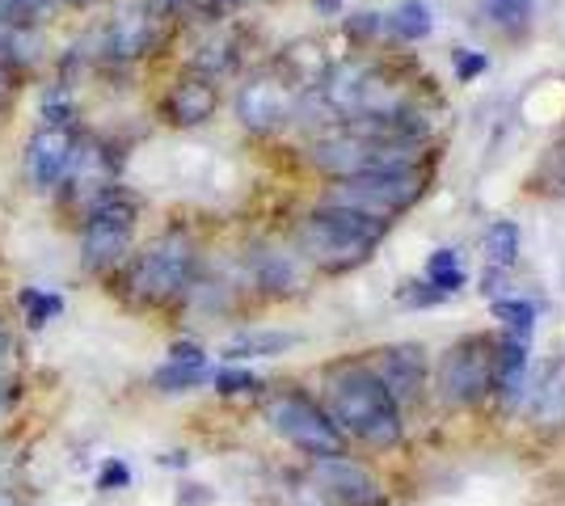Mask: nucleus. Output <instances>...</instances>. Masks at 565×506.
I'll use <instances>...</instances> for the list:
<instances>
[{
    "mask_svg": "<svg viewBox=\"0 0 565 506\" xmlns=\"http://www.w3.org/2000/svg\"><path fill=\"white\" fill-rule=\"evenodd\" d=\"M4 4H9V9H13L18 18H22V22L34 25V22H43V18H47L55 0H4Z\"/></svg>",
    "mask_w": 565,
    "mask_h": 506,
    "instance_id": "nucleus-31",
    "label": "nucleus"
},
{
    "mask_svg": "<svg viewBox=\"0 0 565 506\" xmlns=\"http://www.w3.org/2000/svg\"><path fill=\"white\" fill-rule=\"evenodd\" d=\"M439 388L448 406H477L494 392V342L460 337L439 367Z\"/></svg>",
    "mask_w": 565,
    "mask_h": 506,
    "instance_id": "nucleus-8",
    "label": "nucleus"
},
{
    "mask_svg": "<svg viewBox=\"0 0 565 506\" xmlns=\"http://www.w3.org/2000/svg\"><path fill=\"white\" fill-rule=\"evenodd\" d=\"M254 274H258L262 288L275 291V295L300 291V283H305L300 262H296L291 254H279V249H258V254H254Z\"/></svg>",
    "mask_w": 565,
    "mask_h": 506,
    "instance_id": "nucleus-19",
    "label": "nucleus"
},
{
    "mask_svg": "<svg viewBox=\"0 0 565 506\" xmlns=\"http://www.w3.org/2000/svg\"><path fill=\"white\" fill-rule=\"evenodd\" d=\"M106 47L115 60H136L152 47V13L148 9H127L118 13L110 30H106Z\"/></svg>",
    "mask_w": 565,
    "mask_h": 506,
    "instance_id": "nucleus-15",
    "label": "nucleus"
},
{
    "mask_svg": "<svg viewBox=\"0 0 565 506\" xmlns=\"http://www.w3.org/2000/svg\"><path fill=\"white\" fill-rule=\"evenodd\" d=\"M4 351H9V334H4V325H0V359H4Z\"/></svg>",
    "mask_w": 565,
    "mask_h": 506,
    "instance_id": "nucleus-35",
    "label": "nucleus"
},
{
    "mask_svg": "<svg viewBox=\"0 0 565 506\" xmlns=\"http://www.w3.org/2000/svg\"><path fill=\"white\" fill-rule=\"evenodd\" d=\"M384 228L388 224H380V219L326 203L300 224V254L312 258L317 266H326V270H347V266H359L372 258Z\"/></svg>",
    "mask_w": 565,
    "mask_h": 506,
    "instance_id": "nucleus-2",
    "label": "nucleus"
},
{
    "mask_svg": "<svg viewBox=\"0 0 565 506\" xmlns=\"http://www.w3.org/2000/svg\"><path fill=\"white\" fill-rule=\"evenodd\" d=\"M481 254L494 270H507V266L519 258V224L515 219H494L481 237Z\"/></svg>",
    "mask_w": 565,
    "mask_h": 506,
    "instance_id": "nucleus-23",
    "label": "nucleus"
},
{
    "mask_svg": "<svg viewBox=\"0 0 565 506\" xmlns=\"http://www.w3.org/2000/svg\"><path fill=\"white\" fill-rule=\"evenodd\" d=\"M215 106H220V89H215L212 76H182L178 85H173V94L166 97V115L178 127H199V122H207L215 115Z\"/></svg>",
    "mask_w": 565,
    "mask_h": 506,
    "instance_id": "nucleus-13",
    "label": "nucleus"
},
{
    "mask_svg": "<svg viewBox=\"0 0 565 506\" xmlns=\"http://www.w3.org/2000/svg\"><path fill=\"white\" fill-rule=\"evenodd\" d=\"M0 506H13V498H9V494H0Z\"/></svg>",
    "mask_w": 565,
    "mask_h": 506,
    "instance_id": "nucleus-39",
    "label": "nucleus"
},
{
    "mask_svg": "<svg viewBox=\"0 0 565 506\" xmlns=\"http://www.w3.org/2000/svg\"><path fill=\"white\" fill-rule=\"evenodd\" d=\"M536 0H481V13L498 25H523L532 18Z\"/></svg>",
    "mask_w": 565,
    "mask_h": 506,
    "instance_id": "nucleus-27",
    "label": "nucleus"
},
{
    "mask_svg": "<svg viewBox=\"0 0 565 506\" xmlns=\"http://www.w3.org/2000/svg\"><path fill=\"white\" fill-rule=\"evenodd\" d=\"M203 376H207V355H203V346H194V342H173V346H169V363L152 376V385L161 388V392H186V388L203 385Z\"/></svg>",
    "mask_w": 565,
    "mask_h": 506,
    "instance_id": "nucleus-14",
    "label": "nucleus"
},
{
    "mask_svg": "<svg viewBox=\"0 0 565 506\" xmlns=\"http://www.w3.org/2000/svg\"><path fill=\"white\" fill-rule=\"evenodd\" d=\"M182 4H190V0H152V9H157V13H178Z\"/></svg>",
    "mask_w": 565,
    "mask_h": 506,
    "instance_id": "nucleus-34",
    "label": "nucleus"
},
{
    "mask_svg": "<svg viewBox=\"0 0 565 506\" xmlns=\"http://www.w3.org/2000/svg\"><path fill=\"white\" fill-rule=\"evenodd\" d=\"M64 4H76V9H85V4H94V0H64Z\"/></svg>",
    "mask_w": 565,
    "mask_h": 506,
    "instance_id": "nucleus-36",
    "label": "nucleus"
},
{
    "mask_svg": "<svg viewBox=\"0 0 565 506\" xmlns=\"http://www.w3.org/2000/svg\"><path fill=\"white\" fill-rule=\"evenodd\" d=\"M190 274H194V241L186 233H166L136 258L127 283L143 304H161L186 288Z\"/></svg>",
    "mask_w": 565,
    "mask_h": 506,
    "instance_id": "nucleus-6",
    "label": "nucleus"
},
{
    "mask_svg": "<svg viewBox=\"0 0 565 506\" xmlns=\"http://www.w3.org/2000/svg\"><path fill=\"white\" fill-rule=\"evenodd\" d=\"M72 152H76V140H72L64 127H43L30 136L25 144V177L39 186V191H51L64 182V173L72 165Z\"/></svg>",
    "mask_w": 565,
    "mask_h": 506,
    "instance_id": "nucleus-11",
    "label": "nucleus"
},
{
    "mask_svg": "<svg viewBox=\"0 0 565 506\" xmlns=\"http://www.w3.org/2000/svg\"><path fill=\"white\" fill-rule=\"evenodd\" d=\"M430 9H426L423 0H401L397 9L384 18V30L393 34V39H401V43H418V39H426L430 34Z\"/></svg>",
    "mask_w": 565,
    "mask_h": 506,
    "instance_id": "nucleus-22",
    "label": "nucleus"
},
{
    "mask_svg": "<svg viewBox=\"0 0 565 506\" xmlns=\"http://www.w3.org/2000/svg\"><path fill=\"white\" fill-rule=\"evenodd\" d=\"M266 422H270L282 439H291L300 452H308V456H317V460L342 456V448H347V434L333 427L330 413L321 410V406H312L300 392H279V397H270V401H266Z\"/></svg>",
    "mask_w": 565,
    "mask_h": 506,
    "instance_id": "nucleus-7",
    "label": "nucleus"
},
{
    "mask_svg": "<svg viewBox=\"0 0 565 506\" xmlns=\"http://www.w3.org/2000/svg\"><path fill=\"white\" fill-rule=\"evenodd\" d=\"M312 477L338 506H384V489L376 477L347 456H321L312 464Z\"/></svg>",
    "mask_w": 565,
    "mask_h": 506,
    "instance_id": "nucleus-10",
    "label": "nucleus"
},
{
    "mask_svg": "<svg viewBox=\"0 0 565 506\" xmlns=\"http://www.w3.org/2000/svg\"><path fill=\"white\" fill-rule=\"evenodd\" d=\"M372 372L380 376V385L393 392V401H418L426 376L423 346H388V351H380Z\"/></svg>",
    "mask_w": 565,
    "mask_h": 506,
    "instance_id": "nucleus-12",
    "label": "nucleus"
},
{
    "mask_svg": "<svg viewBox=\"0 0 565 506\" xmlns=\"http://www.w3.org/2000/svg\"><path fill=\"white\" fill-rule=\"evenodd\" d=\"M423 198V173L418 169H384V173H359V177H342L326 203L330 207H347L359 216H372L388 224L393 216L409 212Z\"/></svg>",
    "mask_w": 565,
    "mask_h": 506,
    "instance_id": "nucleus-4",
    "label": "nucleus"
},
{
    "mask_svg": "<svg viewBox=\"0 0 565 506\" xmlns=\"http://www.w3.org/2000/svg\"><path fill=\"white\" fill-rule=\"evenodd\" d=\"M330 422L342 434L363 439L367 448H397L401 410L393 392L380 385L372 367H347L330 380Z\"/></svg>",
    "mask_w": 565,
    "mask_h": 506,
    "instance_id": "nucleus-1",
    "label": "nucleus"
},
{
    "mask_svg": "<svg viewBox=\"0 0 565 506\" xmlns=\"http://www.w3.org/2000/svg\"><path fill=\"white\" fill-rule=\"evenodd\" d=\"M224 4H262V0H224Z\"/></svg>",
    "mask_w": 565,
    "mask_h": 506,
    "instance_id": "nucleus-37",
    "label": "nucleus"
},
{
    "mask_svg": "<svg viewBox=\"0 0 565 506\" xmlns=\"http://www.w3.org/2000/svg\"><path fill=\"white\" fill-rule=\"evenodd\" d=\"M490 68V60H486V51H456V80L460 85H469L477 76Z\"/></svg>",
    "mask_w": 565,
    "mask_h": 506,
    "instance_id": "nucleus-30",
    "label": "nucleus"
},
{
    "mask_svg": "<svg viewBox=\"0 0 565 506\" xmlns=\"http://www.w3.org/2000/svg\"><path fill=\"white\" fill-rule=\"evenodd\" d=\"M308 161L333 173L338 182L342 177H359V173H384V169H414L418 161V144H397V140H372V136H359L351 127H330L326 136H317L308 148Z\"/></svg>",
    "mask_w": 565,
    "mask_h": 506,
    "instance_id": "nucleus-3",
    "label": "nucleus"
},
{
    "mask_svg": "<svg viewBox=\"0 0 565 506\" xmlns=\"http://www.w3.org/2000/svg\"><path fill=\"white\" fill-rule=\"evenodd\" d=\"M300 337L296 334H282V330H245V334L228 337V346L220 351L228 363H241V359H275L282 351H291Z\"/></svg>",
    "mask_w": 565,
    "mask_h": 506,
    "instance_id": "nucleus-17",
    "label": "nucleus"
},
{
    "mask_svg": "<svg viewBox=\"0 0 565 506\" xmlns=\"http://www.w3.org/2000/svg\"><path fill=\"white\" fill-rule=\"evenodd\" d=\"M68 182H76L81 191H94V198L102 191H110V177H115V165H110V152L97 144H85L72 152V165L64 173Z\"/></svg>",
    "mask_w": 565,
    "mask_h": 506,
    "instance_id": "nucleus-18",
    "label": "nucleus"
},
{
    "mask_svg": "<svg viewBox=\"0 0 565 506\" xmlns=\"http://www.w3.org/2000/svg\"><path fill=\"white\" fill-rule=\"evenodd\" d=\"M282 64H287V76H282V80H287L291 89H317V85L326 80V73H330L321 47H312V43H296V47L282 55Z\"/></svg>",
    "mask_w": 565,
    "mask_h": 506,
    "instance_id": "nucleus-21",
    "label": "nucleus"
},
{
    "mask_svg": "<svg viewBox=\"0 0 565 506\" xmlns=\"http://www.w3.org/2000/svg\"><path fill=\"white\" fill-rule=\"evenodd\" d=\"M207 503H212V494L203 485H186L182 489V506H207Z\"/></svg>",
    "mask_w": 565,
    "mask_h": 506,
    "instance_id": "nucleus-33",
    "label": "nucleus"
},
{
    "mask_svg": "<svg viewBox=\"0 0 565 506\" xmlns=\"http://www.w3.org/2000/svg\"><path fill=\"white\" fill-rule=\"evenodd\" d=\"M215 388L224 392V397H241V392H258L262 380L254 372H241V367H224V372H215Z\"/></svg>",
    "mask_w": 565,
    "mask_h": 506,
    "instance_id": "nucleus-29",
    "label": "nucleus"
},
{
    "mask_svg": "<svg viewBox=\"0 0 565 506\" xmlns=\"http://www.w3.org/2000/svg\"><path fill=\"white\" fill-rule=\"evenodd\" d=\"M296 110V89L279 76H254L236 94V119L249 131H275L291 119Z\"/></svg>",
    "mask_w": 565,
    "mask_h": 506,
    "instance_id": "nucleus-9",
    "label": "nucleus"
},
{
    "mask_svg": "<svg viewBox=\"0 0 565 506\" xmlns=\"http://www.w3.org/2000/svg\"><path fill=\"white\" fill-rule=\"evenodd\" d=\"M22 309H25V316H30V325H47V321L60 316L64 300H60V295H47V291H39V288H30V291H22Z\"/></svg>",
    "mask_w": 565,
    "mask_h": 506,
    "instance_id": "nucleus-28",
    "label": "nucleus"
},
{
    "mask_svg": "<svg viewBox=\"0 0 565 506\" xmlns=\"http://www.w3.org/2000/svg\"><path fill=\"white\" fill-rule=\"evenodd\" d=\"M494 316L511 334L527 337L532 325H536V304H532V300H494Z\"/></svg>",
    "mask_w": 565,
    "mask_h": 506,
    "instance_id": "nucleus-26",
    "label": "nucleus"
},
{
    "mask_svg": "<svg viewBox=\"0 0 565 506\" xmlns=\"http://www.w3.org/2000/svg\"><path fill=\"white\" fill-rule=\"evenodd\" d=\"M136 219H140V203L122 191H102L94 198V212L85 219V237H81V258L89 270H106L115 266L136 237Z\"/></svg>",
    "mask_w": 565,
    "mask_h": 506,
    "instance_id": "nucleus-5",
    "label": "nucleus"
},
{
    "mask_svg": "<svg viewBox=\"0 0 565 506\" xmlns=\"http://www.w3.org/2000/svg\"><path fill=\"white\" fill-rule=\"evenodd\" d=\"M426 279H430V288H439L444 295L456 291L460 283H465L460 254H456V249H435V254H430V262H426Z\"/></svg>",
    "mask_w": 565,
    "mask_h": 506,
    "instance_id": "nucleus-24",
    "label": "nucleus"
},
{
    "mask_svg": "<svg viewBox=\"0 0 565 506\" xmlns=\"http://www.w3.org/2000/svg\"><path fill=\"white\" fill-rule=\"evenodd\" d=\"M127 482H131V473H127V464H118V460H110V464L102 469V477H97L102 489H122Z\"/></svg>",
    "mask_w": 565,
    "mask_h": 506,
    "instance_id": "nucleus-32",
    "label": "nucleus"
},
{
    "mask_svg": "<svg viewBox=\"0 0 565 506\" xmlns=\"http://www.w3.org/2000/svg\"><path fill=\"white\" fill-rule=\"evenodd\" d=\"M532 418H536L541 427H562L565 422V359L553 363V367L544 372L541 388L532 392Z\"/></svg>",
    "mask_w": 565,
    "mask_h": 506,
    "instance_id": "nucleus-20",
    "label": "nucleus"
},
{
    "mask_svg": "<svg viewBox=\"0 0 565 506\" xmlns=\"http://www.w3.org/2000/svg\"><path fill=\"white\" fill-rule=\"evenodd\" d=\"M0 97H4V64H0Z\"/></svg>",
    "mask_w": 565,
    "mask_h": 506,
    "instance_id": "nucleus-38",
    "label": "nucleus"
},
{
    "mask_svg": "<svg viewBox=\"0 0 565 506\" xmlns=\"http://www.w3.org/2000/svg\"><path fill=\"white\" fill-rule=\"evenodd\" d=\"M236 64V43L233 39H207L203 47H199V55H194V68H199V76H220L228 73Z\"/></svg>",
    "mask_w": 565,
    "mask_h": 506,
    "instance_id": "nucleus-25",
    "label": "nucleus"
},
{
    "mask_svg": "<svg viewBox=\"0 0 565 506\" xmlns=\"http://www.w3.org/2000/svg\"><path fill=\"white\" fill-rule=\"evenodd\" d=\"M523 372H527V337L507 334L502 342H494V392L515 401V392L523 388Z\"/></svg>",
    "mask_w": 565,
    "mask_h": 506,
    "instance_id": "nucleus-16",
    "label": "nucleus"
}]
</instances>
